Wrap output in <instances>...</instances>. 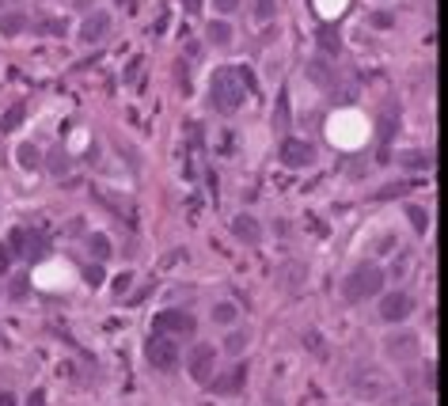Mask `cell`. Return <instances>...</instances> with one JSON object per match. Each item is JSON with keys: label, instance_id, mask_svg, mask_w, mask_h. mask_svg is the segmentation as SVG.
Listing matches in <instances>:
<instances>
[{"label": "cell", "instance_id": "6da1fadb", "mask_svg": "<svg viewBox=\"0 0 448 406\" xmlns=\"http://www.w3.org/2000/svg\"><path fill=\"white\" fill-rule=\"evenodd\" d=\"M384 281H388V273L376 266V262H361V266H354L346 273V281H342V296L349 304H361L368 300V296H380L384 292Z\"/></svg>", "mask_w": 448, "mask_h": 406}, {"label": "cell", "instance_id": "7a4b0ae2", "mask_svg": "<svg viewBox=\"0 0 448 406\" xmlns=\"http://www.w3.org/2000/svg\"><path fill=\"white\" fill-rule=\"evenodd\" d=\"M247 84H251V76L244 72H232V69H221L213 76V87H209V99H213V106L221 114H232L244 106V95H247Z\"/></svg>", "mask_w": 448, "mask_h": 406}, {"label": "cell", "instance_id": "3957f363", "mask_svg": "<svg viewBox=\"0 0 448 406\" xmlns=\"http://www.w3.org/2000/svg\"><path fill=\"white\" fill-rule=\"evenodd\" d=\"M152 327H156V334H160V338H190L194 331H198L194 315H190V312H179V308L160 312L156 319H152Z\"/></svg>", "mask_w": 448, "mask_h": 406}, {"label": "cell", "instance_id": "277c9868", "mask_svg": "<svg viewBox=\"0 0 448 406\" xmlns=\"http://www.w3.org/2000/svg\"><path fill=\"white\" fill-rule=\"evenodd\" d=\"M388 388H391V383H388V376H384L380 368H361V372L354 376V395H357V399H365V402L384 399Z\"/></svg>", "mask_w": 448, "mask_h": 406}, {"label": "cell", "instance_id": "5b68a950", "mask_svg": "<svg viewBox=\"0 0 448 406\" xmlns=\"http://www.w3.org/2000/svg\"><path fill=\"white\" fill-rule=\"evenodd\" d=\"M145 361L156 372H171L175 365H179V349H175L171 338H160L156 334V338H148V342H145Z\"/></svg>", "mask_w": 448, "mask_h": 406}, {"label": "cell", "instance_id": "8992f818", "mask_svg": "<svg viewBox=\"0 0 448 406\" xmlns=\"http://www.w3.org/2000/svg\"><path fill=\"white\" fill-rule=\"evenodd\" d=\"M414 312V296L410 292H403V289H395V292H380V315H384L388 323H403L407 315Z\"/></svg>", "mask_w": 448, "mask_h": 406}, {"label": "cell", "instance_id": "52a82bcc", "mask_svg": "<svg viewBox=\"0 0 448 406\" xmlns=\"http://www.w3.org/2000/svg\"><path fill=\"white\" fill-rule=\"evenodd\" d=\"M278 160L285 163V168H308V163L315 160V148L300 137H285L281 148H278Z\"/></svg>", "mask_w": 448, "mask_h": 406}, {"label": "cell", "instance_id": "ba28073f", "mask_svg": "<svg viewBox=\"0 0 448 406\" xmlns=\"http://www.w3.org/2000/svg\"><path fill=\"white\" fill-rule=\"evenodd\" d=\"M187 372H190V376L198 380V383H205V380H209L213 372H217V349L205 346V342L194 346V353H190V361H187Z\"/></svg>", "mask_w": 448, "mask_h": 406}, {"label": "cell", "instance_id": "9c48e42d", "mask_svg": "<svg viewBox=\"0 0 448 406\" xmlns=\"http://www.w3.org/2000/svg\"><path fill=\"white\" fill-rule=\"evenodd\" d=\"M384 353L391 361H414L418 357V338L414 334H388L384 338Z\"/></svg>", "mask_w": 448, "mask_h": 406}, {"label": "cell", "instance_id": "30bf717a", "mask_svg": "<svg viewBox=\"0 0 448 406\" xmlns=\"http://www.w3.org/2000/svg\"><path fill=\"white\" fill-rule=\"evenodd\" d=\"M244 380H247V365H236L232 372H224V376H209L205 383H213V395H236L239 388H244Z\"/></svg>", "mask_w": 448, "mask_h": 406}, {"label": "cell", "instance_id": "8fae6325", "mask_svg": "<svg viewBox=\"0 0 448 406\" xmlns=\"http://www.w3.org/2000/svg\"><path fill=\"white\" fill-rule=\"evenodd\" d=\"M106 31H111V16L106 12H92L80 23V42H87V46H95V42H99Z\"/></svg>", "mask_w": 448, "mask_h": 406}, {"label": "cell", "instance_id": "7c38bea8", "mask_svg": "<svg viewBox=\"0 0 448 406\" xmlns=\"http://www.w3.org/2000/svg\"><path fill=\"white\" fill-rule=\"evenodd\" d=\"M232 236L239 239V243H258V239H262V224L255 221V216L239 213L236 221H232Z\"/></svg>", "mask_w": 448, "mask_h": 406}, {"label": "cell", "instance_id": "4fadbf2b", "mask_svg": "<svg viewBox=\"0 0 448 406\" xmlns=\"http://www.w3.org/2000/svg\"><path fill=\"white\" fill-rule=\"evenodd\" d=\"M319 46H323L327 57L342 53V35H338V23H323V27H319Z\"/></svg>", "mask_w": 448, "mask_h": 406}, {"label": "cell", "instance_id": "5bb4252c", "mask_svg": "<svg viewBox=\"0 0 448 406\" xmlns=\"http://www.w3.org/2000/svg\"><path fill=\"white\" fill-rule=\"evenodd\" d=\"M399 168H410V171H418V168H433V152H418V148L399 152Z\"/></svg>", "mask_w": 448, "mask_h": 406}, {"label": "cell", "instance_id": "9a60e30c", "mask_svg": "<svg viewBox=\"0 0 448 406\" xmlns=\"http://www.w3.org/2000/svg\"><path fill=\"white\" fill-rule=\"evenodd\" d=\"M308 80H315L319 87H331V80H334V76H331V65H327L323 57L308 61Z\"/></svg>", "mask_w": 448, "mask_h": 406}, {"label": "cell", "instance_id": "2e32d148", "mask_svg": "<svg viewBox=\"0 0 448 406\" xmlns=\"http://www.w3.org/2000/svg\"><path fill=\"white\" fill-rule=\"evenodd\" d=\"M236 315H239V308H236V304H232V300H221V304L213 308V323L232 327V323H236Z\"/></svg>", "mask_w": 448, "mask_h": 406}, {"label": "cell", "instance_id": "e0dca14e", "mask_svg": "<svg viewBox=\"0 0 448 406\" xmlns=\"http://www.w3.org/2000/svg\"><path fill=\"white\" fill-rule=\"evenodd\" d=\"M205 38H209L213 46H228V42H232V27L217 19V23H209V31H205Z\"/></svg>", "mask_w": 448, "mask_h": 406}, {"label": "cell", "instance_id": "ac0fdd59", "mask_svg": "<svg viewBox=\"0 0 448 406\" xmlns=\"http://www.w3.org/2000/svg\"><path fill=\"white\" fill-rule=\"evenodd\" d=\"M278 16V0H255V19L258 23H266V19Z\"/></svg>", "mask_w": 448, "mask_h": 406}, {"label": "cell", "instance_id": "d6986e66", "mask_svg": "<svg viewBox=\"0 0 448 406\" xmlns=\"http://www.w3.org/2000/svg\"><path fill=\"white\" fill-rule=\"evenodd\" d=\"M410 190H414V182H407V179H403V182H388V186H384V190H380L376 197H407Z\"/></svg>", "mask_w": 448, "mask_h": 406}, {"label": "cell", "instance_id": "ffe728a7", "mask_svg": "<svg viewBox=\"0 0 448 406\" xmlns=\"http://www.w3.org/2000/svg\"><path fill=\"white\" fill-rule=\"evenodd\" d=\"M23 23H27L23 16H8V19H0V31H4V35H19V31H23Z\"/></svg>", "mask_w": 448, "mask_h": 406}, {"label": "cell", "instance_id": "44dd1931", "mask_svg": "<svg viewBox=\"0 0 448 406\" xmlns=\"http://www.w3.org/2000/svg\"><path fill=\"white\" fill-rule=\"evenodd\" d=\"M87 247H92L95 258H106V255H111V243H106L103 236H92V239H87Z\"/></svg>", "mask_w": 448, "mask_h": 406}, {"label": "cell", "instance_id": "7402d4cb", "mask_svg": "<svg viewBox=\"0 0 448 406\" xmlns=\"http://www.w3.org/2000/svg\"><path fill=\"white\" fill-rule=\"evenodd\" d=\"M407 216H410V224L418 228V232H425V224H430V216H425L418 205H407Z\"/></svg>", "mask_w": 448, "mask_h": 406}, {"label": "cell", "instance_id": "603a6c76", "mask_svg": "<svg viewBox=\"0 0 448 406\" xmlns=\"http://www.w3.org/2000/svg\"><path fill=\"white\" fill-rule=\"evenodd\" d=\"M19 163H23V168H38V148L23 145V148H19Z\"/></svg>", "mask_w": 448, "mask_h": 406}, {"label": "cell", "instance_id": "cb8c5ba5", "mask_svg": "<svg viewBox=\"0 0 448 406\" xmlns=\"http://www.w3.org/2000/svg\"><path fill=\"white\" fill-rule=\"evenodd\" d=\"M244 346H247V334H244V331L228 334V342H224V349H228V353H239V349H244Z\"/></svg>", "mask_w": 448, "mask_h": 406}, {"label": "cell", "instance_id": "d4e9b609", "mask_svg": "<svg viewBox=\"0 0 448 406\" xmlns=\"http://www.w3.org/2000/svg\"><path fill=\"white\" fill-rule=\"evenodd\" d=\"M274 118H278V126H285V122H289V92H281V106H278V114H274Z\"/></svg>", "mask_w": 448, "mask_h": 406}, {"label": "cell", "instance_id": "484cf974", "mask_svg": "<svg viewBox=\"0 0 448 406\" xmlns=\"http://www.w3.org/2000/svg\"><path fill=\"white\" fill-rule=\"evenodd\" d=\"M84 278L92 281V285H103V266H87V270H84Z\"/></svg>", "mask_w": 448, "mask_h": 406}, {"label": "cell", "instance_id": "4316f807", "mask_svg": "<svg viewBox=\"0 0 448 406\" xmlns=\"http://www.w3.org/2000/svg\"><path fill=\"white\" fill-rule=\"evenodd\" d=\"M12 296H16V300H23V296H27V278H16L12 281Z\"/></svg>", "mask_w": 448, "mask_h": 406}, {"label": "cell", "instance_id": "83f0119b", "mask_svg": "<svg viewBox=\"0 0 448 406\" xmlns=\"http://www.w3.org/2000/svg\"><path fill=\"white\" fill-rule=\"evenodd\" d=\"M213 4H217V12H236V8H239V0H213Z\"/></svg>", "mask_w": 448, "mask_h": 406}, {"label": "cell", "instance_id": "f1b7e54d", "mask_svg": "<svg viewBox=\"0 0 448 406\" xmlns=\"http://www.w3.org/2000/svg\"><path fill=\"white\" fill-rule=\"evenodd\" d=\"M373 23H376L380 31H388V27H391V12H376V16H373Z\"/></svg>", "mask_w": 448, "mask_h": 406}, {"label": "cell", "instance_id": "f546056e", "mask_svg": "<svg viewBox=\"0 0 448 406\" xmlns=\"http://www.w3.org/2000/svg\"><path fill=\"white\" fill-rule=\"evenodd\" d=\"M38 31H46V35H61V19H46V27H38Z\"/></svg>", "mask_w": 448, "mask_h": 406}, {"label": "cell", "instance_id": "4dcf8cb0", "mask_svg": "<svg viewBox=\"0 0 448 406\" xmlns=\"http://www.w3.org/2000/svg\"><path fill=\"white\" fill-rule=\"evenodd\" d=\"M12 258H16V255H12V251H0V273H4L8 266H12Z\"/></svg>", "mask_w": 448, "mask_h": 406}, {"label": "cell", "instance_id": "1f68e13d", "mask_svg": "<svg viewBox=\"0 0 448 406\" xmlns=\"http://www.w3.org/2000/svg\"><path fill=\"white\" fill-rule=\"evenodd\" d=\"M391 273H395V278H403V273H407V258H395V266H391Z\"/></svg>", "mask_w": 448, "mask_h": 406}, {"label": "cell", "instance_id": "d6a6232c", "mask_svg": "<svg viewBox=\"0 0 448 406\" xmlns=\"http://www.w3.org/2000/svg\"><path fill=\"white\" fill-rule=\"evenodd\" d=\"M0 406H16V395H12V391H4V395H0Z\"/></svg>", "mask_w": 448, "mask_h": 406}, {"label": "cell", "instance_id": "836d02e7", "mask_svg": "<svg viewBox=\"0 0 448 406\" xmlns=\"http://www.w3.org/2000/svg\"><path fill=\"white\" fill-rule=\"evenodd\" d=\"M27 406H46V395H31V402Z\"/></svg>", "mask_w": 448, "mask_h": 406}, {"label": "cell", "instance_id": "e575fe53", "mask_svg": "<svg viewBox=\"0 0 448 406\" xmlns=\"http://www.w3.org/2000/svg\"><path fill=\"white\" fill-rule=\"evenodd\" d=\"M182 4H187V12H198V8H202V0H182Z\"/></svg>", "mask_w": 448, "mask_h": 406}]
</instances>
